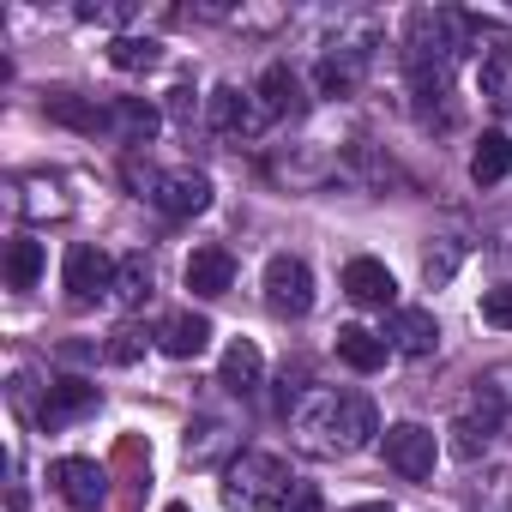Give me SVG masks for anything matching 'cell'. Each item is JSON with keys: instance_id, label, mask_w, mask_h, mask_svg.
Wrapping results in <instances>:
<instances>
[{"instance_id": "9a60e30c", "label": "cell", "mask_w": 512, "mask_h": 512, "mask_svg": "<svg viewBox=\"0 0 512 512\" xmlns=\"http://www.w3.org/2000/svg\"><path fill=\"white\" fill-rule=\"evenodd\" d=\"M386 344H392V350H404V356H434L440 326H434V314H428V308H398V314H392V326H386Z\"/></svg>"}, {"instance_id": "6da1fadb", "label": "cell", "mask_w": 512, "mask_h": 512, "mask_svg": "<svg viewBox=\"0 0 512 512\" xmlns=\"http://www.w3.org/2000/svg\"><path fill=\"white\" fill-rule=\"evenodd\" d=\"M380 434V416L362 392H320L314 410L302 416V446L326 452V458H350Z\"/></svg>"}, {"instance_id": "cb8c5ba5", "label": "cell", "mask_w": 512, "mask_h": 512, "mask_svg": "<svg viewBox=\"0 0 512 512\" xmlns=\"http://www.w3.org/2000/svg\"><path fill=\"white\" fill-rule=\"evenodd\" d=\"M145 296H151V260H145V253H127V260L115 266V302L139 308Z\"/></svg>"}, {"instance_id": "4fadbf2b", "label": "cell", "mask_w": 512, "mask_h": 512, "mask_svg": "<svg viewBox=\"0 0 512 512\" xmlns=\"http://www.w3.org/2000/svg\"><path fill=\"white\" fill-rule=\"evenodd\" d=\"M205 344H211V320H205V314H169V320L157 326V350L175 356V362L205 356Z\"/></svg>"}, {"instance_id": "4316f807", "label": "cell", "mask_w": 512, "mask_h": 512, "mask_svg": "<svg viewBox=\"0 0 512 512\" xmlns=\"http://www.w3.org/2000/svg\"><path fill=\"white\" fill-rule=\"evenodd\" d=\"M278 512H326V494H320L314 482H296V488H290V500H284Z\"/></svg>"}, {"instance_id": "ffe728a7", "label": "cell", "mask_w": 512, "mask_h": 512, "mask_svg": "<svg viewBox=\"0 0 512 512\" xmlns=\"http://www.w3.org/2000/svg\"><path fill=\"white\" fill-rule=\"evenodd\" d=\"M37 278H43V241L13 235L7 241V284L13 290H37Z\"/></svg>"}, {"instance_id": "5b68a950", "label": "cell", "mask_w": 512, "mask_h": 512, "mask_svg": "<svg viewBox=\"0 0 512 512\" xmlns=\"http://www.w3.org/2000/svg\"><path fill=\"white\" fill-rule=\"evenodd\" d=\"M434 458H440L434 428H422V422H392V428H386V464H392L398 476L428 482V476H434Z\"/></svg>"}, {"instance_id": "3957f363", "label": "cell", "mask_w": 512, "mask_h": 512, "mask_svg": "<svg viewBox=\"0 0 512 512\" xmlns=\"http://www.w3.org/2000/svg\"><path fill=\"white\" fill-rule=\"evenodd\" d=\"M470 55V19L452 7H422L404 25V67H440L452 73V61Z\"/></svg>"}, {"instance_id": "277c9868", "label": "cell", "mask_w": 512, "mask_h": 512, "mask_svg": "<svg viewBox=\"0 0 512 512\" xmlns=\"http://www.w3.org/2000/svg\"><path fill=\"white\" fill-rule=\"evenodd\" d=\"M266 308L284 314V320H302L314 308V272L296 253H272L266 260Z\"/></svg>"}, {"instance_id": "7c38bea8", "label": "cell", "mask_w": 512, "mask_h": 512, "mask_svg": "<svg viewBox=\"0 0 512 512\" xmlns=\"http://www.w3.org/2000/svg\"><path fill=\"white\" fill-rule=\"evenodd\" d=\"M344 296L362 302V308H392L398 302V284H392V272L380 260H350L344 266Z\"/></svg>"}, {"instance_id": "2e32d148", "label": "cell", "mask_w": 512, "mask_h": 512, "mask_svg": "<svg viewBox=\"0 0 512 512\" xmlns=\"http://www.w3.org/2000/svg\"><path fill=\"white\" fill-rule=\"evenodd\" d=\"M386 356H392V344H386L380 332H368V326H338V362H344V368H356V374H380Z\"/></svg>"}, {"instance_id": "d6986e66", "label": "cell", "mask_w": 512, "mask_h": 512, "mask_svg": "<svg viewBox=\"0 0 512 512\" xmlns=\"http://www.w3.org/2000/svg\"><path fill=\"white\" fill-rule=\"evenodd\" d=\"M43 109H49V121H55V127H73V133H103V127H109V109H97L91 97H73V91L49 97Z\"/></svg>"}, {"instance_id": "44dd1931", "label": "cell", "mask_w": 512, "mask_h": 512, "mask_svg": "<svg viewBox=\"0 0 512 512\" xmlns=\"http://www.w3.org/2000/svg\"><path fill=\"white\" fill-rule=\"evenodd\" d=\"M260 368H266L260 350H253L247 338H235V344L223 350V374H217V380H223L229 392H253V386H260Z\"/></svg>"}, {"instance_id": "83f0119b", "label": "cell", "mask_w": 512, "mask_h": 512, "mask_svg": "<svg viewBox=\"0 0 512 512\" xmlns=\"http://www.w3.org/2000/svg\"><path fill=\"white\" fill-rule=\"evenodd\" d=\"M458 272V247H440V253H428V260H422V278L428 284H446Z\"/></svg>"}, {"instance_id": "8fae6325", "label": "cell", "mask_w": 512, "mask_h": 512, "mask_svg": "<svg viewBox=\"0 0 512 512\" xmlns=\"http://www.w3.org/2000/svg\"><path fill=\"white\" fill-rule=\"evenodd\" d=\"M85 410H97V386L91 380H49V398L37 404V422L43 428H67Z\"/></svg>"}, {"instance_id": "52a82bcc", "label": "cell", "mask_w": 512, "mask_h": 512, "mask_svg": "<svg viewBox=\"0 0 512 512\" xmlns=\"http://www.w3.org/2000/svg\"><path fill=\"white\" fill-rule=\"evenodd\" d=\"M205 121L223 133V139H247V133H260L266 127V109L253 91H235V85H217L211 103H205Z\"/></svg>"}, {"instance_id": "1f68e13d", "label": "cell", "mask_w": 512, "mask_h": 512, "mask_svg": "<svg viewBox=\"0 0 512 512\" xmlns=\"http://www.w3.org/2000/svg\"><path fill=\"white\" fill-rule=\"evenodd\" d=\"M344 512H392L386 500H368V506H344Z\"/></svg>"}, {"instance_id": "f1b7e54d", "label": "cell", "mask_w": 512, "mask_h": 512, "mask_svg": "<svg viewBox=\"0 0 512 512\" xmlns=\"http://www.w3.org/2000/svg\"><path fill=\"white\" fill-rule=\"evenodd\" d=\"M452 434H458V440H452V452H458V458H476V452L488 446V428H476V422H458Z\"/></svg>"}, {"instance_id": "603a6c76", "label": "cell", "mask_w": 512, "mask_h": 512, "mask_svg": "<svg viewBox=\"0 0 512 512\" xmlns=\"http://www.w3.org/2000/svg\"><path fill=\"white\" fill-rule=\"evenodd\" d=\"M482 97L494 109H512V49H488L482 55Z\"/></svg>"}, {"instance_id": "30bf717a", "label": "cell", "mask_w": 512, "mask_h": 512, "mask_svg": "<svg viewBox=\"0 0 512 512\" xmlns=\"http://www.w3.org/2000/svg\"><path fill=\"white\" fill-rule=\"evenodd\" d=\"M229 284H235V253L229 247L205 241V247L187 253V290L193 296H229Z\"/></svg>"}, {"instance_id": "f546056e", "label": "cell", "mask_w": 512, "mask_h": 512, "mask_svg": "<svg viewBox=\"0 0 512 512\" xmlns=\"http://www.w3.org/2000/svg\"><path fill=\"white\" fill-rule=\"evenodd\" d=\"M169 109H175V121H193V91L175 85V91H169Z\"/></svg>"}, {"instance_id": "4dcf8cb0", "label": "cell", "mask_w": 512, "mask_h": 512, "mask_svg": "<svg viewBox=\"0 0 512 512\" xmlns=\"http://www.w3.org/2000/svg\"><path fill=\"white\" fill-rule=\"evenodd\" d=\"M79 19H91V25H97V19L115 25V19H127V7H79Z\"/></svg>"}, {"instance_id": "9c48e42d", "label": "cell", "mask_w": 512, "mask_h": 512, "mask_svg": "<svg viewBox=\"0 0 512 512\" xmlns=\"http://www.w3.org/2000/svg\"><path fill=\"white\" fill-rule=\"evenodd\" d=\"M55 488H61V500L73 506V512H97L103 506V494H109V476L91 464V458H55Z\"/></svg>"}, {"instance_id": "d4e9b609", "label": "cell", "mask_w": 512, "mask_h": 512, "mask_svg": "<svg viewBox=\"0 0 512 512\" xmlns=\"http://www.w3.org/2000/svg\"><path fill=\"white\" fill-rule=\"evenodd\" d=\"M482 326H494V332H512V284H494V290H482Z\"/></svg>"}, {"instance_id": "7402d4cb", "label": "cell", "mask_w": 512, "mask_h": 512, "mask_svg": "<svg viewBox=\"0 0 512 512\" xmlns=\"http://www.w3.org/2000/svg\"><path fill=\"white\" fill-rule=\"evenodd\" d=\"M163 61V43H151V37H115L109 43V67H121V73H151Z\"/></svg>"}, {"instance_id": "d6a6232c", "label": "cell", "mask_w": 512, "mask_h": 512, "mask_svg": "<svg viewBox=\"0 0 512 512\" xmlns=\"http://www.w3.org/2000/svg\"><path fill=\"white\" fill-rule=\"evenodd\" d=\"M163 512H193V506H181V500H175V506H163Z\"/></svg>"}, {"instance_id": "8992f818", "label": "cell", "mask_w": 512, "mask_h": 512, "mask_svg": "<svg viewBox=\"0 0 512 512\" xmlns=\"http://www.w3.org/2000/svg\"><path fill=\"white\" fill-rule=\"evenodd\" d=\"M115 266H121V260H109L103 247L79 241V247H67V272H61V284H67L73 302H97L103 290H115Z\"/></svg>"}, {"instance_id": "ba28073f", "label": "cell", "mask_w": 512, "mask_h": 512, "mask_svg": "<svg viewBox=\"0 0 512 512\" xmlns=\"http://www.w3.org/2000/svg\"><path fill=\"white\" fill-rule=\"evenodd\" d=\"M151 199L169 217H199L211 205V181L199 169H163V175H151Z\"/></svg>"}, {"instance_id": "e0dca14e", "label": "cell", "mask_w": 512, "mask_h": 512, "mask_svg": "<svg viewBox=\"0 0 512 512\" xmlns=\"http://www.w3.org/2000/svg\"><path fill=\"white\" fill-rule=\"evenodd\" d=\"M260 109H266V121H284V115H302L308 103H302V79L278 61V67H266V79H260Z\"/></svg>"}, {"instance_id": "484cf974", "label": "cell", "mask_w": 512, "mask_h": 512, "mask_svg": "<svg viewBox=\"0 0 512 512\" xmlns=\"http://www.w3.org/2000/svg\"><path fill=\"white\" fill-rule=\"evenodd\" d=\"M145 344H151V332H139V326H121V332L109 338V362H121V368H127V362H139V356H145Z\"/></svg>"}, {"instance_id": "7a4b0ae2", "label": "cell", "mask_w": 512, "mask_h": 512, "mask_svg": "<svg viewBox=\"0 0 512 512\" xmlns=\"http://www.w3.org/2000/svg\"><path fill=\"white\" fill-rule=\"evenodd\" d=\"M290 488H296V476L272 452H235V464L223 470V500L235 512H278L290 500Z\"/></svg>"}, {"instance_id": "5bb4252c", "label": "cell", "mask_w": 512, "mask_h": 512, "mask_svg": "<svg viewBox=\"0 0 512 512\" xmlns=\"http://www.w3.org/2000/svg\"><path fill=\"white\" fill-rule=\"evenodd\" d=\"M157 127H163L157 103H145V97H115V103H109V133H115L121 145H151Z\"/></svg>"}, {"instance_id": "ac0fdd59", "label": "cell", "mask_w": 512, "mask_h": 512, "mask_svg": "<svg viewBox=\"0 0 512 512\" xmlns=\"http://www.w3.org/2000/svg\"><path fill=\"white\" fill-rule=\"evenodd\" d=\"M506 175H512V139H506V133H482L476 151H470V181H476V187H494V181H506Z\"/></svg>"}]
</instances>
